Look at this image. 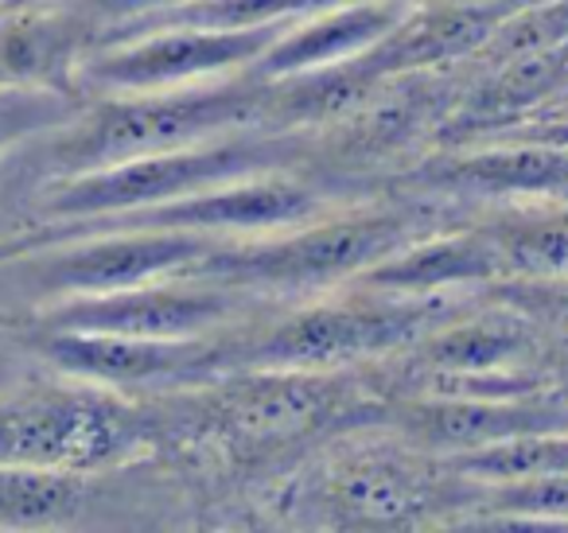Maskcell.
<instances>
[{
    "label": "cell",
    "instance_id": "cell-23",
    "mask_svg": "<svg viewBox=\"0 0 568 533\" xmlns=\"http://www.w3.org/2000/svg\"><path fill=\"white\" fill-rule=\"evenodd\" d=\"M79 4L82 12L102 24V36L110 28H121V24H133L141 17H156V12H168V9H183V4H195V0H71Z\"/></svg>",
    "mask_w": 568,
    "mask_h": 533
},
{
    "label": "cell",
    "instance_id": "cell-17",
    "mask_svg": "<svg viewBox=\"0 0 568 533\" xmlns=\"http://www.w3.org/2000/svg\"><path fill=\"white\" fill-rule=\"evenodd\" d=\"M87 506V475L82 471L48 467H0V525L40 530L67 525Z\"/></svg>",
    "mask_w": 568,
    "mask_h": 533
},
{
    "label": "cell",
    "instance_id": "cell-4",
    "mask_svg": "<svg viewBox=\"0 0 568 533\" xmlns=\"http://www.w3.org/2000/svg\"><path fill=\"white\" fill-rule=\"evenodd\" d=\"M320 292L316 300L281 315L265 331L245 343H226L230 370H301V374H327L335 366L394 354L402 346H417L425 331L448 315L440 296H397V292L347 284Z\"/></svg>",
    "mask_w": 568,
    "mask_h": 533
},
{
    "label": "cell",
    "instance_id": "cell-19",
    "mask_svg": "<svg viewBox=\"0 0 568 533\" xmlns=\"http://www.w3.org/2000/svg\"><path fill=\"white\" fill-rule=\"evenodd\" d=\"M510 276L568 281V214H506L487 222Z\"/></svg>",
    "mask_w": 568,
    "mask_h": 533
},
{
    "label": "cell",
    "instance_id": "cell-16",
    "mask_svg": "<svg viewBox=\"0 0 568 533\" xmlns=\"http://www.w3.org/2000/svg\"><path fill=\"white\" fill-rule=\"evenodd\" d=\"M529 354V335L521 312L475 315V320H440L417 339V359L436 378H475L521 370Z\"/></svg>",
    "mask_w": 568,
    "mask_h": 533
},
{
    "label": "cell",
    "instance_id": "cell-10",
    "mask_svg": "<svg viewBox=\"0 0 568 533\" xmlns=\"http://www.w3.org/2000/svg\"><path fill=\"white\" fill-rule=\"evenodd\" d=\"M510 17L498 4H464V0H413L397 28L371 51L355 59V71L371 87L436 71L456 59L479 56L495 28Z\"/></svg>",
    "mask_w": 568,
    "mask_h": 533
},
{
    "label": "cell",
    "instance_id": "cell-14",
    "mask_svg": "<svg viewBox=\"0 0 568 533\" xmlns=\"http://www.w3.org/2000/svg\"><path fill=\"white\" fill-rule=\"evenodd\" d=\"M397 424L417 444L444 447L448 455L487 447L498 440L526 436V432L565 429L568 416L534 398H456V393H428V398L397 405Z\"/></svg>",
    "mask_w": 568,
    "mask_h": 533
},
{
    "label": "cell",
    "instance_id": "cell-2",
    "mask_svg": "<svg viewBox=\"0 0 568 533\" xmlns=\"http://www.w3.org/2000/svg\"><path fill=\"white\" fill-rule=\"evenodd\" d=\"M308 152L304 129H265L253 125L242 133L199 141L187 149L152 152V157L118 160L74 175H51L36 191V211L48 222H87L105 214L144 211L199 195L219 183L261 172H288Z\"/></svg>",
    "mask_w": 568,
    "mask_h": 533
},
{
    "label": "cell",
    "instance_id": "cell-26",
    "mask_svg": "<svg viewBox=\"0 0 568 533\" xmlns=\"http://www.w3.org/2000/svg\"><path fill=\"white\" fill-rule=\"evenodd\" d=\"M0 90H4V82H0Z\"/></svg>",
    "mask_w": 568,
    "mask_h": 533
},
{
    "label": "cell",
    "instance_id": "cell-21",
    "mask_svg": "<svg viewBox=\"0 0 568 533\" xmlns=\"http://www.w3.org/2000/svg\"><path fill=\"white\" fill-rule=\"evenodd\" d=\"M343 499L347 510H358L366 522H405L413 510H420V491L409 471L386 467V463H363L347 471Z\"/></svg>",
    "mask_w": 568,
    "mask_h": 533
},
{
    "label": "cell",
    "instance_id": "cell-6",
    "mask_svg": "<svg viewBox=\"0 0 568 533\" xmlns=\"http://www.w3.org/2000/svg\"><path fill=\"white\" fill-rule=\"evenodd\" d=\"M288 24L276 28H203L149 24L118 28L94 43L79 67L87 94H152V90L203 87L250 74Z\"/></svg>",
    "mask_w": 568,
    "mask_h": 533
},
{
    "label": "cell",
    "instance_id": "cell-1",
    "mask_svg": "<svg viewBox=\"0 0 568 533\" xmlns=\"http://www.w3.org/2000/svg\"><path fill=\"white\" fill-rule=\"evenodd\" d=\"M253 125H265V82L257 74L152 94H90L87 110L71 125L43 137V160L51 180L118 160L187 149Z\"/></svg>",
    "mask_w": 568,
    "mask_h": 533
},
{
    "label": "cell",
    "instance_id": "cell-9",
    "mask_svg": "<svg viewBox=\"0 0 568 533\" xmlns=\"http://www.w3.org/2000/svg\"><path fill=\"white\" fill-rule=\"evenodd\" d=\"M335 199L324 195L312 183L296 180L293 172H261L242 175V180L219 183L199 195H183L172 203L144 207V211L105 214V219L87 222H48V227H152V230H187V234H206L219 242H237V238L273 234V230L301 227L308 219L335 211Z\"/></svg>",
    "mask_w": 568,
    "mask_h": 533
},
{
    "label": "cell",
    "instance_id": "cell-5",
    "mask_svg": "<svg viewBox=\"0 0 568 533\" xmlns=\"http://www.w3.org/2000/svg\"><path fill=\"white\" fill-rule=\"evenodd\" d=\"M144 444V421L105 385H48L0 398V467L102 471Z\"/></svg>",
    "mask_w": 568,
    "mask_h": 533
},
{
    "label": "cell",
    "instance_id": "cell-13",
    "mask_svg": "<svg viewBox=\"0 0 568 533\" xmlns=\"http://www.w3.org/2000/svg\"><path fill=\"white\" fill-rule=\"evenodd\" d=\"M510 269L498 250V242L487 234V227L475 230H452V234H428L413 238L402 250L371 265L355 284L397 296H444L456 289H490L506 281Z\"/></svg>",
    "mask_w": 568,
    "mask_h": 533
},
{
    "label": "cell",
    "instance_id": "cell-22",
    "mask_svg": "<svg viewBox=\"0 0 568 533\" xmlns=\"http://www.w3.org/2000/svg\"><path fill=\"white\" fill-rule=\"evenodd\" d=\"M490 514L518 517V522H568V475H534L510 483H483Z\"/></svg>",
    "mask_w": 568,
    "mask_h": 533
},
{
    "label": "cell",
    "instance_id": "cell-7",
    "mask_svg": "<svg viewBox=\"0 0 568 533\" xmlns=\"http://www.w3.org/2000/svg\"><path fill=\"white\" fill-rule=\"evenodd\" d=\"M253 292L222 284L203 273L160 276L129 289L67 296L36 308V328L113 331L144 339H191L230 328L250 308Z\"/></svg>",
    "mask_w": 568,
    "mask_h": 533
},
{
    "label": "cell",
    "instance_id": "cell-11",
    "mask_svg": "<svg viewBox=\"0 0 568 533\" xmlns=\"http://www.w3.org/2000/svg\"><path fill=\"white\" fill-rule=\"evenodd\" d=\"M409 4L413 0H343L312 12L284 28L250 74H257L261 82H276L355 63L394 32Z\"/></svg>",
    "mask_w": 568,
    "mask_h": 533
},
{
    "label": "cell",
    "instance_id": "cell-24",
    "mask_svg": "<svg viewBox=\"0 0 568 533\" xmlns=\"http://www.w3.org/2000/svg\"><path fill=\"white\" fill-rule=\"evenodd\" d=\"M24 234H28V230L17 227V214H12L9 199L0 195V242H12V238H24Z\"/></svg>",
    "mask_w": 568,
    "mask_h": 533
},
{
    "label": "cell",
    "instance_id": "cell-8",
    "mask_svg": "<svg viewBox=\"0 0 568 533\" xmlns=\"http://www.w3.org/2000/svg\"><path fill=\"white\" fill-rule=\"evenodd\" d=\"M32 346L55 374L105 390H156V385L214 382L226 374V339H144L113 331L36 328Z\"/></svg>",
    "mask_w": 568,
    "mask_h": 533
},
{
    "label": "cell",
    "instance_id": "cell-25",
    "mask_svg": "<svg viewBox=\"0 0 568 533\" xmlns=\"http://www.w3.org/2000/svg\"><path fill=\"white\" fill-rule=\"evenodd\" d=\"M28 4H48V0H0V12H12V9H28Z\"/></svg>",
    "mask_w": 568,
    "mask_h": 533
},
{
    "label": "cell",
    "instance_id": "cell-3",
    "mask_svg": "<svg viewBox=\"0 0 568 533\" xmlns=\"http://www.w3.org/2000/svg\"><path fill=\"white\" fill-rule=\"evenodd\" d=\"M413 238L417 219L397 207H335L301 227L222 242L195 273L253 296H320L355 284Z\"/></svg>",
    "mask_w": 568,
    "mask_h": 533
},
{
    "label": "cell",
    "instance_id": "cell-18",
    "mask_svg": "<svg viewBox=\"0 0 568 533\" xmlns=\"http://www.w3.org/2000/svg\"><path fill=\"white\" fill-rule=\"evenodd\" d=\"M448 467L475 483H510L534 475H568V432H526L487 447L448 455Z\"/></svg>",
    "mask_w": 568,
    "mask_h": 533
},
{
    "label": "cell",
    "instance_id": "cell-20",
    "mask_svg": "<svg viewBox=\"0 0 568 533\" xmlns=\"http://www.w3.org/2000/svg\"><path fill=\"white\" fill-rule=\"evenodd\" d=\"M87 90L4 87L0 90V164L24 144H40L87 110Z\"/></svg>",
    "mask_w": 568,
    "mask_h": 533
},
{
    "label": "cell",
    "instance_id": "cell-12",
    "mask_svg": "<svg viewBox=\"0 0 568 533\" xmlns=\"http://www.w3.org/2000/svg\"><path fill=\"white\" fill-rule=\"evenodd\" d=\"M98 40L102 24L71 0L0 12V82L79 90V67Z\"/></svg>",
    "mask_w": 568,
    "mask_h": 533
},
{
    "label": "cell",
    "instance_id": "cell-15",
    "mask_svg": "<svg viewBox=\"0 0 568 533\" xmlns=\"http://www.w3.org/2000/svg\"><path fill=\"white\" fill-rule=\"evenodd\" d=\"M413 183L440 195H557L568 191V144L521 137L514 144L428 160L413 172Z\"/></svg>",
    "mask_w": 568,
    "mask_h": 533
}]
</instances>
